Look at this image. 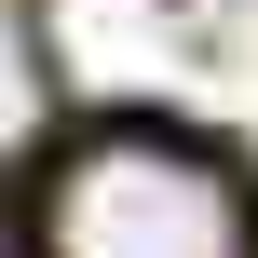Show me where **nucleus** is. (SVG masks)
<instances>
[{
	"label": "nucleus",
	"instance_id": "1",
	"mask_svg": "<svg viewBox=\"0 0 258 258\" xmlns=\"http://www.w3.org/2000/svg\"><path fill=\"white\" fill-rule=\"evenodd\" d=\"M27 258H258V190L218 136L82 122L27 163Z\"/></svg>",
	"mask_w": 258,
	"mask_h": 258
},
{
	"label": "nucleus",
	"instance_id": "2",
	"mask_svg": "<svg viewBox=\"0 0 258 258\" xmlns=\"http://www.w3.org/2000/svg\"><path fill=\"white\" fill-rule=\"evenodd\" d=\"M204 14H245V0H204Z\"/></svg>",
	"mask_w": 258,
	"mask_h": 258
}]
</instances>
